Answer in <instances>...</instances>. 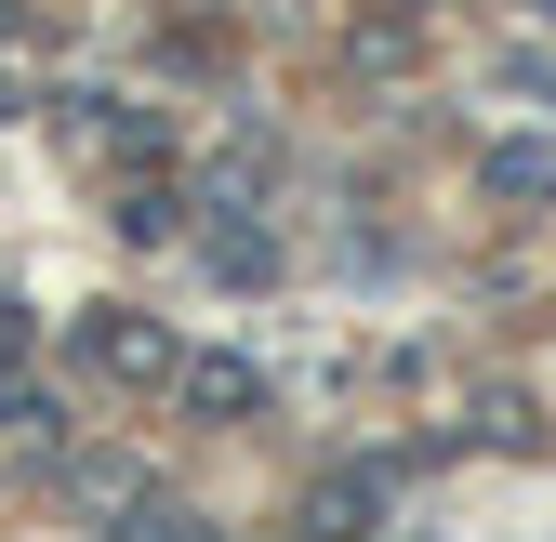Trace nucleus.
<instances>
[{
    "label": "nucleus",
    "mask_w": 556,
    "mask_h": 542,
    "mask_svg": "<svg viewBox=\"0 0 556 542\" xmlns=\"http://www.w3.org/2000/svg\"><path fill=\"white\" fill-rule=\"evenodd\" d=\"M93 358H106V371H132V384H147V371H173V358H160V331H132V318H119V331L93 318Z\"/></svg>",
    "instance_id": "nucleus-1"
}]
</instances>
